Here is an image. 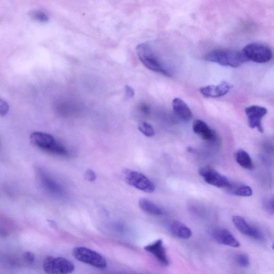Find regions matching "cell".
Instances as JSON below:
<instances>
[{"label":"cell","instance_id":"obj_18","mask_svg":"<svg viewBox=\"0 0 274 274\" xmlns=\"http://www.w3.org/2000/svg\"><path fill=\"white\" fill-rule=\"evenodd\" d=\"M139 206L140 209L150 215L156 216L164 215V212L163 210L149 200L140 199L139 201Z\"/></svg>","mask_w":274,"mask_h":274},{"label":"cell","instance_id":"obj_8","mask_svg":"<svg viewBox=\"0 0 274 274\" xmlns=\"http://www.w3.org/2000/svg\"><path fill=\"white\" fill-rule=\"evenodd\" d=\"M125 179L127 183L145 192L151 193L156 190L155 184L142 173L129 171L126 173Z\"/></svg>","mask_w":274,"mask_h":274},{"label":"cell","instance_id":"obj_3","mask_svg":"<svg viewBox=\"0 0 274 274\" xmlns=\"http://www.w3.org/2000/svg\"><path fill=\"white\" fill-rule=\"evenodd\" d=\"M31 140L39 149L53 155L66 157L68 156V151L62 144L56 141L52 135L42 132L31 133Z\"/></svg>","mask_w":274,"mask_h":274},{"label":"cell","instance_id":"obj_7","mask_svg":"<svg viewBox=\"0 0 274 274\" xmlns=\"http://www.w3.org/2000/svg\"><path fill=\"white\" fill-rule=\"evenodd\" d=\"M199 172L205 182L217 188H228L231 184L228 178L211 166L203 167Z\"/></svg>","mask_w":274,"mask_h":274},{"label":"cell","instance_id":"obj_26","mask_svg":"<svg viewBox=\"0 0 274 274\" xmlns=\"http://www.w3.org/2000/svg\"><path fill=\"white\" fill-rule=\"evenodd\" d=\"M84 178L87 181L90 182H94L96 179V173L92 170H87L84 174Z\"/></svg>","mask_w":274,"mask_h":274},{"label":"cell","instance_id":"obj_20","mask_svg":"<svg viewBox=\"0 0 274 274\" xmlns=\"http://www.w3.org/2000/svg\"><path fill=\"white\" fill-rule=\"evenodd\" d=\"M227 189L232 195L237 196L249 197L253 195V191L248 185L243 184L233 185L231 184Z\"/></svg>","mask_w":274,"mask_h":274},{"label":"cell","instance_id":"obj_6","mask_svg":"<svg viewBox=\"0 0 274 274\" xmlns=\"http://www.w3.org/2000/svg\"><path fill=\"white\" fill-rule=\"evenodd\" d=\"M73 256L79 262L98 269H105L108 266L106 260L98 253L85 247H77L73 249Z\"/></svg>","mask_w":274,"mask_h":274},{"label":"cell","instance_id":"obj_10","mask_svg":"<svg viewBox=\"0 0 274 274\" xmlns=\"http://www.w3.org/2000/svg\"><path fill=\"white\" fill-rule=\"evenodd\" d=\"M232 221L237 229L243 235L258 240H263L264 239L262 232L256 227L247 223L243 218L234 216L232 218Z\"/></svg>","mask_w":274,"mask_h":274},{"label":"cell","instance_id":"obj_29","mask_svg":"<svg viewBox=\"0 0 274 274\" xmlns=\"http://www.w3.org/2000/svg\"><path fill=\"white\" fill-rule=\"evenodd\" d=\"M8 235V233L3 230L0 229V236L5 237Z\"/></svg>","mask_w":274,"mask_h":274},{"label":"cell","instance_id":"obj_5","mask_svg":"<svg viewBox=\"0 0 274 274\" xmlns=\"http://www.w3.org/2000/svg\"><path fill=\"white\" fill-rule=\"evenodd\" d=\"M43 269L49 274H69L75 271V266L70 260L62 257H47L44 260Z\"/></svg>","mask_w":274,"mask_h":274},{"label":"cell","instance_id":"obj_9","mask_svg":"<svg viewBox=\"0 0 274 274\" xmlns=\"http://www.w3.org/2000/svg\"><path fill=\"white\" fill-rule=\"evenodd\" d=\"M245 112L250 128L257 129L260 132L263 133L264 129L262 124V119L267 114L268 110L264 107L253 105L247 107Z\"/></svg>","mask_w":274,"mask_h":274},{"label":"cell","instance_id":"obj_1","mask_svg":"<svg viewBox=\"0 0 274 274\" xmlns=\"http://www.w3.org/2000/svg\"><path fill=\"white\" fill-rule=\"evenodd\" d=\"M136 51L140 61L149 70L168 77L171 73L167 70L160 59L157 53L148 43L139 44L136 47Z\"/></svg>","mask_w":274,"mask_h":274},{"label":"cell","instance_id":"obj_13","mask_svg":"<svg viewBox=\"0 0 274 274\" xmlns=\"http://www.w3.org/2000/svg\"><path fill=\"white\" fill-rule=\"evenodd\" d=\"M144 250L151 253L162 265L165 266L169 265V260L162 239H158L155 242L146 245L144 247Z\"/></svg>","mask_w":274,"mask_h":274},{"label":"cell","instance_id":"obj_12","mask_svg":"<svg viewBox=\"0 0 274 274\" xmlns=\"http://www.w3.org/2000/svg\"><path fill=\"white\" fill-rule=\"evenodd\" d=\"M232 85L223 81L218 85H210L200 88V92L206 98H217L223 97L232 88Z\"/></svg>","mask_w":274,"mask_h":274},{"label":"cell","instance_id":"obj_25","mask_svg":"<svg viewBox=\"0 0 274 274\" xmlns=\"http://www.w3.org/2000/svg\"><path fill=\"white\" fill-rule=\"evenodd\" d=\"M23 258L25 262L32 264L35 262V256L31 252H26L23 254Z\"/></svg>","mask_w":274,"mask_h":274},{"label":"cell","instance_id":"obj_2","mask_svg":"<svg viewBox=\"0 0 274 274\" xmlns=\"http://www.w3.org/2000/svg\"><path fill=\"white\" fill-rule=\"evenodd\" d=\"M207 61L232 68H238L247 61L242 51L232 50H215L206 56Z\"/></svg>","mask_w":274,"mask_h":274},{"label":"cell","instance_id":"obj_4","mask_svg":"<svg viewBox=\"0 0 274 274\" xmlns=\"http://www.w3.org/2000/svg\"><path fill=\"white\" fill-rule=\"evenodd\" d=\"M247 61L265 63L273 58V52L269 46L262 43H254L246 45L242 51Z\"/></svg>","mask_w":274,"mask_h":274},{"label":"cell","instance_id":"obj_19","mask_svg":"<svg viewBox=\"0 0 274 274\" xmlns=\"http://www.w3.org/2000/svg\"><path fill=\"white\" fill-rule=\"evenodd\" d=\"M235 158L237 163L242 168L252 170L253 169V163L249 154L243 150H239L236 153Z\"/></svg>","mask_w":274,"mask_h":274},{"label":"cell","instance_id":"obj_22","mask_svg":"<svg viewBox=\"0 0 274 274\" xmlns=\"http://www.w3.org/2000/svg\"><path fill=\"white\" fill-rule=\"evenodd\" d=\"M138 129L146 137H152L155 135V130H154L153 126L148 123L144 122L139 124Z\"/></svg>","mask_w":274,"mask_h":274},{"label":"cell","instance_id":"obj_11","mask_svg":"<svg viewBox=\"0 0 274 274\" xmlns=\"http://www.w3.org/2000/svg\"><path fill=\"white\" fill-rule=\"evenodd\" d=\"M38 175L42 186L47 191L55 196L63 195L64 191L62 186L53 179L48 172L43 169H39Z\"/></svg>","mask_w":274,"mask_h":274},{"label":"cell","instance_id":"obj_16","mask_svg":"<svg viewBox=\"0 0 274 274\" xmlns=\"http://www.w3.org/2000/svg\"><path fill=\"white\" fill-rule=\"evenodd\" d=\"M169 230L173 236L179 239H188L192 235V232L189 227L178 220L171 222Z\"/></svg>","mask_w":274,"mask_h":274},{"label":"cell","instance_id":"obj_14","mask_svg":"<svg viewBox=\"0 0 274 274\" xmlns=\"http://www.w3.org/2000/svg\"><path fill=\"white\" fill-rule=\"evenodd\" d=\"M212 237L216 241L220 244L232 247L240 246L238 240L234 237L232 233L225 229H218L212 232Z\"/></svg>","mask_w":274,"mask_h":274},{"label":"cell","instance_id":"obj_21","mask_svg":"<svg viewBox=\"0 0 274 274\" xmlns=\"http://www.w3.org/2000/svg\"><path fill=\"white\" fill-rule=\"evenodd\" d=\"M30 17L35 21L41 23L48 22L49 17L45 12L40 10H32L30 11Z\"/></svg>","mask_w":274,"mask_h":274},{"label":"cell","instance_id":"obj_28","mask_svg":"<svg viewBox=\"0 0 274 274\" xmlns=\"http://www.w3.org/2000/svg\"><path fill=\"white\" fill-rule=\"evenodd\" d=\"M267 210L268 211V212L271 214V215H273L274 214V201L273 199H272L270 200H269L268 202V205L267 206Z\"/></svg>","mask_w":274,"mask_h":274},{"label":"cell","instance_id":"obj_24","mask_svg":"<svg viewBox=\"0 0 274 274\" xmlns=\"http://www.w3.org/2000/svg\"><path fill=\"white\" fill-rule=\"evenodd\" d=\"M9 106L7 103L4 101L3 100L0 99V115L5 116L8 112Z\"/></svg>","mask_w":274,"mask_h":274},{"label":"cell","instance_id":"obj_27","mask_svg":"<svg viewBox=\"0 0 274 274\" xmlns=\"http://www.w3.org/2000/svg\"><path fill=\"white\" fill-rule=\"evenodd\" d=\"M125 93L127 98L131 99L135 96V91L129 85L125 86Z\"/></svg>","mask_w":274,"mask_h":274},{"label":"cell","instance_id":"obj_23","mask_svg":"<svg viewBox=\"0 0 274 274\" xmlns=\"http://www.w3.org/2000/svg\"><path fill=\"white\" fill-rule=\"evenodd\" d=\"M236 261L238 265L243 267V268H247L250 264L249 257L245 253L240 254V255H238L236 258Z\"/></svg>","mask_w":274,"mask_h":274},{"label":"cell","instance_id":"obj_17","mask_svg":"<svg viewBox=\"0 0 274 274\" xmlns=\"http://www.w3.org/2000/svg\"><path fill=\"white\" fill-rule=\"evenodd\" d=\"M172 106L173 111L185 121H189L192 117V113L189 106L182 100L176 98L172 100Z\"/></svg>","mask_w":274,"mask_h":274},{"label":"cell","instance_id":"obj_15","mask_svg":"<svg viewBox=\"0 0 274 274\" xmlns=\"http://www.w3.org/2000/svg\"><path fill=\"white\" fill-rule=\"evenodd\" d=\"M193 130L206 141L213 142L217 138L216 132L202 120L198 119L194 122Z\"/></svg>","mask_w":274,"mask_h":274}]
</instances>
